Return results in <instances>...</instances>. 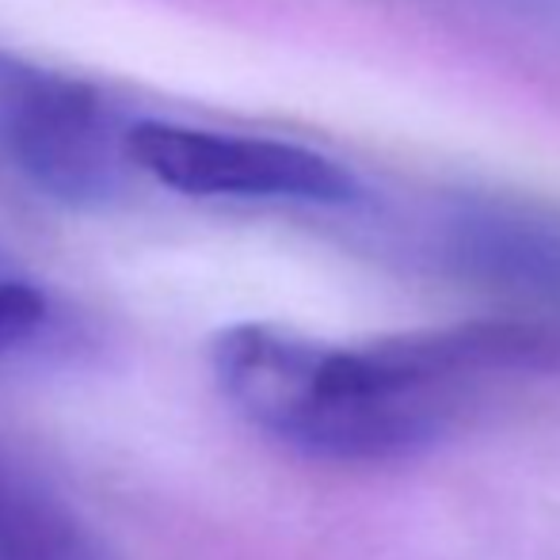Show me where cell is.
Segmentation results:
<instances>
[{
    "instance_id": "5b68a950",
    "label": "cell",
    "mask_w": 560,
    "mask_h": 560,
    "mask_svg": "<svg viewBox=\"0 0 560 560\" xmlns=\"http://www.w3.org/2000/svg\"><path fill=\"white\" fill-rule=\"evenodd\" d=\"M43 294L23 282H0V354L20 347L43 325Z\"/></svg>"
},
{
    "instance_id": "3957f363",
    "label": "cell",
    "mask_w": 560,
    "mask_h": 560,
    "mask_svg": "<svg viewBox=\"0 0 560 560\" xmlns=\"http://www.w3.org/2000/svg\"><path fill=\"white\" fill-rule=\"evenodd\" d=\"M104 100L89 84L0 58V153L46 195L66 202L104 199L126 156Z\"/></svg>"
},
{
    "instance_id": "6da1fadb",
    "label": "cell",
    "mask_w": 560,
    "mask_h": 560,
    "mask_svg": "<svg viewBox=\"0 0 560 560\" xmlns=\"http://www.w3.org/2000/svg\"><path fill=\"white\" fill-rule=\"evenodd\" d=\"M553 332L530 320H472L336 347L271 325L214 339V377L264 435L325 462H389L435 443L488 377L546 370Z\"/></svg>"
},
{
    "instance_id": "277c9868",
    "label": "cell",
    "mask_w": 560,
    "mask_h": 560,
    "mask_svg": "<svg viewBox=\"0 0 560 560\" xmlns=\"http://www.w3.org/2000/svg\"><path fill=\"white\" fill-rule=\"evenodd\" d=\"M0 560H100V553L43 495L0 485Z\"/></svg>"
},
{
    "instance_id": "7a4b0ae2",
    "label": "cell",
    "mask_w": 560,
    "mask_h": 560,
    "mask_svg": "<svg viewBox=\"0 0 560 560\" xmlns=\"http://www.w3.org/2000/svg\"><path fill=\"white\" fill-rule=\"evenodd\" d=\"M126 156L156 184L191 199H279L343 207L359 195L354 176L317 149L248 133L133 118Z\"/></svg>"
}]
</instances>
